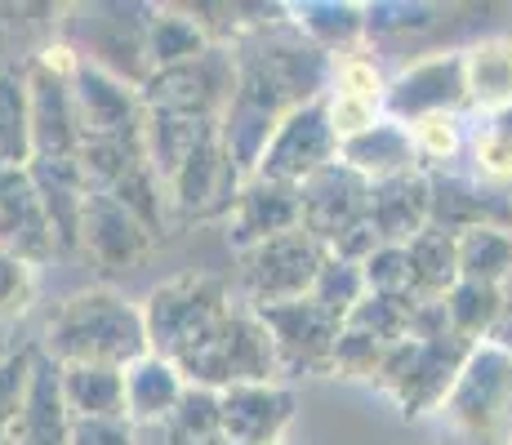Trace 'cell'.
<instances>
[{
    "label": "cell",
    "instance_id": "cell-1",
    "mask_svg": "<svg viewBox=\"0 0 512 445\" xmlns=\"http://www.w3.org/2000/svg\"><path fill=\"white\" fill-rule=\"evenodd\" d=\"M49 361L58 365H130L147 348L143 308H134L125 294L94 285L76 290L49 312L45 334L36 343Z\"/></svg>",
    "mask_w": 512,
    "mask_h": 445
},
{
    "label": "cell",
    "instance_id": "cell-2",
    "mask_svg": "<svg viewBox=\"0 0 512 445\" xmlns=\"http://www.w3.org/2000/svg\"><path fill=\"white\" fill-rule=\"evenodd\" d=\"M437 414L459 445H512V352L477 343Z\"/></svg>",
    "mask_w": 512,
    "mask_h": 445
},
{
    "label": "cell",
    "instance_id": "cell-3",
    "mask_svg": "<svg viewBox=\"0 0 512 445\" xmlns=\"http://www.w3.org/2000/svg\"><path fill=\"white\" fill-rule=\"evenodd\" d=\"M187 383L196 388H236V383H268L281 379V365H277V348H272V334L268 325L259 321L254 308H232L214 325L205 339H196L179 361Z\"/></svg>",
    "mask_w": 512,
    "mask_h": 445
},
{
    "label": "cell",
    "instance_id": "cell-4",
    "mask_svg": "<svg viewBox=\"0 0 512 445\" xmlns=\"http://www.w3.org/2000/svg\"><path fill=\"white\" fill-rule=\"evenodd\" d=\"M232 312V290L223 276L210 272H179L161 281L143 303L147 348L179 361L196 339L214 330Z\"/></svg>",
    "mask_w": 512,
    "mask_h": 445
},
{
    "label": "cell",
    "instance_id": "cell-5",
    "mask_svg": "<svg viewBox=\"0 0 512 445\" xmlns=\"http://www.w3.org/2000/svg\"><path fill=\"white\" fill-rule=\"evenodd\" d=\"M477 343H464L459 334H441V339H401L383 356L374 388L397 405L406 419H419L428 410H441L450 397L459 370H464L468 352Z\"/></svg>",
    "mask_w": 512,
    "mask_h": 445
},
{
    "label": "cell",
    "instance_id": "cell-6",
    "mask_svg": "<svg viewBox=\"0 0 512 445\" xmlns=\"http://www.w3.org/2000/svg\"><path fill=\"white\" fill-rule=\"evenodd\" d=\"M72 45H45L27 58V98H32V152L45 161H76L81 152V112H76ZM32 156V161H36Z\"/></svg>",
    "mask_w": 512,
    "mask_h": 445
},
{
    "label": "cell",
    "instance_id": "cell-7",
    "mask_svg": "<svg viewBox=\"0 0 512 445\" xmlns=\"http://www.w3.org/2000/svg\"><path fill=\"white\" fill-rule=\"evenodd\" d=\"M67 45L81 63L103 67V72L121 76L125 85L143 89L152 76L147 63V23H152V5H90L76 9Z\"/></svg>",
    "mask_w": 512,
    "mask_h": 445
},
{
    "label": "cell",
    "instance_id": "cell-8",
    "mask_svg": "<svg viewBox=\"0 0 512 445\" xmlns=\"http://www.w3.org/2000/svg\"><path fill=\"white\" fill-rule=\"evenodd\" d=\"M326 259H330V250L312 232H303V227L245 250L241 254L245 308H277V303L308 299Z\"/></svg>",
    "mask_w": 512,
    "mask_h": 445
},
{
    "label": "cell",
    "instance_id": "cell-9",
    "mask_svg": "<svg viewBox=\"0 0 512 445\" xmlns=\"http://www.w3.org/2000/svg\"><path fill=\"white\" fill-rule=\"evenodd\" d=\"M236 89V67L228 45L205 49L201 58L179 67L152 72L147 85L139 89L143 112L152 116H196V121H223Z\"/></svg>",
    "mask_w": 512,
    "mask_h": 445
},
{
    "label": "cell",
    "instance_id": "cell-10",
    "mask_svg": "<svg viewBox=\"0 0 512 445\" xmlns=\"http://www.w3.org/2000/svg\"><path fill=\"white\" fill-rule=\"evenodd\" d=\"M468 112V72H464V49H446V54H428L419 63L401 67L388 76V94H383V116L397 125H419L428 116H464Z\"/></svg>",
    "mask_w": 512,
    "mask_h": 445
},
{
    "label": "cell",
    "instance_id": "cell-11",
    "mask_svg": "<svg viewBox=\"0 0 512 445\" xmlns=\"http://www.w3.org/2000/svg\"><path fill=\"white\" fill-rule=\"evenodd\" d=\"M330 161H339V134H334V125H330L326 98H317V103H308V107H294L277 125V134L268 138L263 161L254 174L272 178V183H285V187H299L317 170H326Z\"/></svg>",
    "mask_w": 512,
    "mask_h": 445
},
{
    "label": "cell",
    "instance_id": "cell-12",
    "mask_svg": "<svg viewBox=\"0 0 512 445\" xmlns=\"http://www.w3.org/2000/svg\"><path fill=\"white\" fill-rule=\"evenodd\" d=\"M254 312H259V321L268 325V334H272L281 379H294V374H330L334 348H339V334H343L339 316L317 308L312 299L277 303V308H254Z\"/></svg>",
    "mask_w": 512,
    "mask_h": 445
},
{
    "label": "cell",
    "instance_id": "cell-13",
    "mask_svg": "<svg viewBox=\"0 0 512 445\" xmlns=\"http://www.w3.org/2000/svg\"><path fill=\"white\" fill-rule=\"evenodd\" d=\"M223 405V445H285L299 414V397L285 379L236 383L219 392Z\"/></svg>",
    "mask_w": 512,
    "mask_h": 445
},
{
    "label": "cell",
    "instance_id": "cell-14",
    "mask_svg": "<svg viewBox=\"0 0 512 445\" xmlns=\"http://www.w3.org/2000/svg\"><path fill=\"white\" fill-rule=\"evenodd\" d=\"M299 210L303 232H312L330 250L339 236H348L352 227L370 219V183L343 161H330L308 183H299Z\"/></svg>",
    "mask_w": 512,
    "mask_h": 445
},
{
    "label": "cell",
    "instance_id": "cell-15",
    "mask_svg": "<svg viewBox=\"0 0 512 445\" xmlns=\"http://www.w3.org/2000/svg\"><path fill=\"white\" fill-rule=\"evenodd\" d=\"M0 250L18 254L32 267H41L58 254L54 227H49V214L41 196H36L32 174L5 161H0Z\"/></svg>",
    "mask_w": 512,
    "mask_h": 445
},
{
    "label": "cell",
    "instance_id": "cell-16",
    "mask_svg": "<svg viewBox=\"0 0 512 445\" xmlns=\"http://www.w3.org/2000/svg\"><path fill=\"white\" fill-rule=\"evenodd\" d=\"M76 112H81V143L85 138H139L147 125L139 89L90 63L76 67Z\"/></svg>",
    "mask_w": 512,
    "mask_h": 445
},
{
    "label": "cell",
    "instance_id": "cell-17",
    "mask_svg": "<svg viewBox=\"0 0 512 445\" xmlns=\"http://www.w3.org/2000/svg\"><path fill=\"white\" fill-rule=\"evenodd\" d=\"M228 227V245L236 254L254 250V245L272 241V236H285L294 227H303V210H299V187L272 183V178H245L241 196H236L232 214L223 219Z\"/></svg>",
    "mask_w": 512,
    "mask_h": 445
},
{
    "label": "cell",
    "instance_id": "cell-18",
    "mask_svg": "<svg viewBox=\"0 0 512 445\" xmlns=\"http://www.w3.org/2000/svg\"><path fill=\"white\" fill-rule=\"evenodd\" d=\"M156 236L125 210L116 196L107 192H90L85 201V214H81V250L90 254L98 267L107 272H121V267H134L152 250Z\"/></svg>",
    "mask_w": 512,
    "mask_h": 445
},
{
    "label": "cell",
    "instance_id": "cell-19",
    "mask_svg": "<svg viewBox=\"0 0 512 445\" xmlns=\"http://www.w3.org/2000/svg\"><path fill=\"white\" fill-rule=\"evenodd\" d=\"M432 223V183L428 174H401L370 187V227L379 245H410Z\"/></svg>",
    "mask_w": 512,
    "mask_h": 445
},
{
    "label": "cell",
    "instance_id": "cell-20",
    "mask_svg": "<svg viewBox=\"0 0 512 445\" xmlns=\"http://www.w3.org/2000/svg\"><path fill=\"white\" fill-rule=\"evenodd\" d=\"M339 161L348 170H357L366 183H388V178L401 174H419V152H415V138H410L406 125H397L392 116H383L379 125H370L366 134L357 138H343L339 143Z\"/></svg>",
    "mask_w": 512,
    "mask_h": 445
},
{
    "label": "cell",
    "instance_id": "cell-21",
    "mask_svg": "<svg viewBox=\"0 0 512 445\" xmlns=\"http://www.w3.org/2000/svg\"><path fill=\"white\" fill-rule=\"evenodd\" d=\"M432 183V227L459 236L468 227H512V205L499 201L495 192H486L472 178L455 174H428Z\"/></svg>",
    "mask_w": 512,
    "mask_h": 445
},
{
    "label": "cell",
    "instance_id": "cell-22",
    "mask_svg": "<svg viewBox=\"0 0 512 445\" xmlns=\"http://www.w3.org/2000/svg\"><path fill=\"white\" fill-rule=\"evenodd\" d=\"M187 392L183 370L161 352H143L125 365V419L130 423H165L179 410Z\"/></svg>",
    "mask_w": 512,
    "mask_h": 445
},
{
    "label": "cell",
    "instance_id": "cell-23",
    "mask_svg": "<svg viewBox=\"0 0 512 445\" xmlns=\"http://www.w3.org/2000/svg\"><path fill=\"white\" fill-rule=\"evenodd\" d=\"M285 18L308 36L321 54L334 63L348 54H361L366 36V5H348V0H303V5H285Z\"/></svg>",
    "mask_w": 512,
    "mask_h": 445
},
{
    "label": "cell",
    "instance_id": "cell-24",
    "mask_svg": "<svg viewBox=\"0 0 512 445\" xmlns=\"http://www.w3.org/2000/svg\"><path fill=\"white\" fill-rule=\"evenodd\" d=\"M58 383L72 419H125L121 365H58Z\"/></svg>",
    "mask_w": 512,
    "mask_h": 445
},
{
    "label": "cell",
    "instance_id": "cell-25",
    "mask_svg": "<svg viewBox=\"0 0 512 445\" xmlns=\"http://www.w3.org/2000/svg\"><path fill=\"white\" fill-rule=\"evenodd\" d=\"M468 107L472 112H504L512 107V36H486L464 49Z\"/></svg>",
    "mask_w": 512,
    "mask_h": 445
},
{
    "label": "cell",
    "instance_id": "cell-26",
    "mask_svg": "<svg viewBox=\"0 0 512 445\" xmlns=\"http://www.w3.org/2000/svg\"><path fill=\"white\" fill-rule=\"evenodd\" d=\"M205 49H214L210 32L196 23V14L187 5H152V23H147V63L152 72L179 67L201 58Z\"/></svg>",
    "mask_w": 512,
    "mask_h": 445
},
{
    "label": "cell",
    "instance_id": "cell-27",
    "mask_svg": "<svg viewBox=\"0 0 512 445\" xmlns=\"http://www.w3.org/2000/svg\"><path fill=\"white\" fill-rule=\"evenodd\" d=\"M406 259H410V290L423 303L446 299L459 285V245L441 227H432V223L423 227L415 241L406 245Z\"/></svg>",
    "mask_w": 512,
    "mask_h": 445
},
{
    "label": "cell",
    "instance_id": "cell-28",
    "mask_svg": "<svg viewBox=\"0 0 512 445\" xmlns=\"http://www.w3.org/2000/svg\"><path fill=\"white\" fill-rule=\"evenodd\" d=\"M32 98H27V58L0 63V161L32 165Z\"/></svg>",
    "mask_w": 512,
    "mask_h": 445
},
{
    "label": "cell",
    "instance_id": "cell-29",
    "mask_svg": "<svg viewBox=\"0 0 512 445\" xmlns=\"http://www.w3.org/2000/svg\"><path fill=\"white\" fill-rule=\"evenodd\" d=\"M455 245H459V281L504 290L512 276V227H468V232L455 236Z\"/></svg>",
    "mask_w": 512,
    "mask_h": 445
},
{
    "label": "cell",
    "instance_id": "cell-30",
    "mask_svg": "<svg viewBox=\"0 0 512 445\" xmlns=\"http://www.w3.org/2000/svg\"><path fill=\"white\" fill-rule=\"evenodd\" d=\"M450 321V334H459L464 343H486L495 339L499 316H504V290L495 285H477V281H459L455 290L441 299Z\"/></svg>",
    "mask_w": 512,
    "mask_h": 445
},
{
    "label": "cell",
    "instance_id": "cell-31",
    "mask_svg": "<svg viewBox=\"0 0 512 445\" xmlns=\"http://www.w3.org/2000/svg\"><path fill=\"white\" fill-rule=\"evenodd\" d=\"M472 147V170L490 183H512V107L504 112H486L468 134Z\"/></svg>",
    "mask_w": 512,
    "mask_h": 445
},
{
    "label": "cell",
    "instance_id": "cell-32",
    "mask_svg": "<svg viewBox=\"0 0 512 445\" xmlns=\"http://www.w3.org/2000/svg\"><path fill=\"white\" fill-rule=\"evenodd\" d=\"M170 428L179 432L183 445H223V405H219V392L187 383L179 410L170 414Z\"/></svg>",
    "mask_w": 512,
    "mask_h": 445
},
{
    "label": "cell",
    "instance_id": "cell-33",
    "mask_svg": "<svg viewBox=\"0 0 512 445\" xmlns=\"http://www.w3.org/2000/svg\"><path fill=\"white\" fill-rule=\"evenodd\" d=\"M308 299L317 303V308H326L330 316H339V321H348L352 308H357V303L366 299V276H361V263L334 259V254H330Z\"/></svg>",
    "mask_w": 512,
    "mask_h": 445
},
{
    "label": "cell",
    "instance_id": "cell-34",
    "mask_svg": "<svg viewBox=\"0 0 512 445\" xmlns=\"http://www.w3.org/2000/svg\"><path fill=\"white\" fill-rule=\"evenodd\" d=\"M410 138H415L419 165H423V174H428V165H446L464 152L468 125H464V116H428V121L410 125Z\"/></svg>",
    "mask_w": 512,
    "mask_h": 445
},
{
    "label": "cell",
    "instance_id": "cell-35",
    "mask_svg": "<svg viewBox=\"0 0 512 445\" xmlns=\"http://www.w3.org/2000/svg\"><path fill=\"white\" fill-rule=\"evenodd\" d=\"M36 303V267L18 254L0 250V325L18 321Z\"/></svg>",
    "mask_w": 512,
    "mask_h": 445
},
{
    "label": "cell",
    "instance_id": "cell-36",
    "mask_svg": "<svg viewBox=\"0 0 512 445\" xmlns=\"http://www.w3.org/2000/svg\"><path fill=\"white\" fill-rule=\"evenodd\" d=\"M383 356H388V348H383V343H374V339H366V334H357V330H348V325H343L339 348H334L330 374H334V379H370V383H374V374H379Z\"/></svg>",
    "mask_w": 512,
    "mask_h": 445
},
{
    "label": "cell",
    "instance_id": "cell-37",
    "mask_svg": "<svg viewBox=\"0 0 512 445\" xmlns=\"http://www.w3.org/2000/svg\"><path fill=\"white\" fill-rule=\"evenodd\" d=\"M361 276H366V294H415L410 290L406 245H379V250L361 263Z\"/></svg>",
    "mask_w": 512,
    "mask_h": 445
},
{
    "label": "cell",
    "instance_id": "cell-38",
    "mask_svg": "<svg viewBox=\"0 0 512 445\" xmlns=\"http://www.w3.org/2000/svg\"><path fill=\"white\" fill-rule=\"evenodd\" d=\"M437 5H366V36H401L423 32L437 23Z\"/></svg>",
    "mask_w": 512,
    "mask_h": 445
},
{
    "label": "cell",
    "instance_id": "cell-39",
    "mask_svg": "<svg viewBox=\"0 0 512 445\" xmlns=\"http://www.w3.org/2000/svg\"><path fill=\"white\" fill-rule=\"evenodd\" d=\"M67 445H134L130 419H72V441Z\"/></svg>",
    "mask_w": 512,
    "mask_h": 445
}]
</instances>
